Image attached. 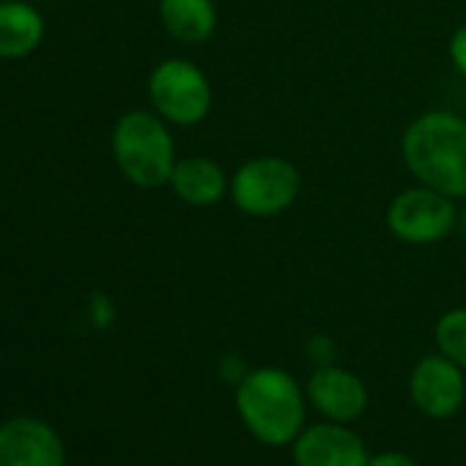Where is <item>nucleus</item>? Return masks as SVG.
Returning <instances> with one entry per match:
<instances>
[{
    "mask_svg": "<svg viewBox=\"0 0 466 466\" xmlns=\"http://www.w3.org/2000/svg\"><path fill=\"white\" fill-rule=\"evenodd\" d=\"M297 466H368V450L343 425L327 422L313 425L297 436L294 444Z\"/></svg>",
    "mask_w": 466,
    "mask_h": 466,
    "instance_id": "obj_9",
    "label": "nucleus"
},
{
    "mask_svg": "<svg viewBox=\"0 0 466 466\" xmlns=\"http://www.w3.org/2000/svg\"><path fill=\"white\" fill-rule=\"evenodd\" d=\"M409 392L414 406L428 414V417H450L461 409L463 398H466V379H463V368L455 365L450 357L431 354L422 357L417 362V368L411 370V381H409Z\"/></svg>",
    "mask_w": 466,
    "mask_h": 466,
    "instance_id": "obj_7",
    "label": "nucleus"
},
{
    "mask_svg": "<svg viewBox=\"0 0 466 466\" xmlns=\"http://www.w3.org/2000/svg\"><path fill=\"white\" fill-rule=\"evenodd\" d=\"M148 102L173 127H195L211 110V83L189 58H165L148 75Z\"/></svg>",
    "mask_w": 466,
    "mask_h": 466,
    "instance_id": "obj_5",
    "label": "nucleus"
},
{
    "mask_svg": "<svg viewBox=\"0 0 466 466\" xmlns=\"http://www.w3.org/2000/svg\"><path fill=\"white\" fill-rule=\"evenodd\" d=\"M458 206L455 198L417 184L398 192L387 206V228L403 245H433L455 230Z\"/></svg>",
    "mask_w": 466,
    "mask_h": 466,
    "instance_id": "obj_6",
    "label": "nucleus"
},
{
    "mask_svg": "<svg viewBox=\"0 0 466 466\" xmlns=\"http://www.w3.org/2000/svg\"><path fill=\"white\" fill-rule=\"evenodd\" d=\"M113 316H116V308H113V302L105 297V294H94V319H96V324H110L113 321Z\"/></svg>",
    "mask_w": 466,
    "mask_h": 466,
    "instance_id": "obj_16",
    "label": "nucleus"
},
{
    "mask_svg": "<svg viewBox=\"0 0 466 466\" xmlns=\"http://www.w3.org/2000/svg\"><path fill=\"white\" fill-rule=\"evenodd\" d=\"M113 159L124 178L140 189L167 187L178 162L170 127L154 110H129L113 127Z\"/></svg>",
    "mask_w": 466,
    "mask_h": 466,
    "instance_id": "obj_3",
    "label": "nucleus"
},
{
    "mask_svg": "<svg viewBox=\"0 0 466 466\" xmlns=\"http://www.w3.org/2000/svg\"><path fill=\"white\" fill-rule=\"evenodd\" d=\"M302 192V176L286 157L264 154L253 157L230 176V200L250 217H275L297 203Z\"/></svg>",
    "mask_w": 466,
    "mask_h": 466,
    "instance_id": "obj_4",
    "label": "nucleus"
},
{
    "mask_svg": "<svg viewBox=\"0 0 466 466\" xmlns=\"http://www.w3.org/2000/svg\"><path fill=\"white\" fill-rule=\"evenodd\" d=\"M167 187L173 189V195L195 208H211L217 206L228 189H230V176L225 173V167L211 159V157H181L170 173Z\"/></svg>",
    "mask_w": 466,
    "mask_h": 466,
    "instance_id": "obj_11",
    "label": "nucleus"
},
{
    "mask_svg": "<svg viewBox=\"0 0 466 466\" xmlns=\"http://www.w3.org/2000/svg\"><path fill=\"white\" fill-rule=\"evenodd\" d=\"M0 466H66L64 441L36 417L0 422Z\"/></svg>",
    "mask_w": 466,
    "mask_h": 466,
    "instance_id": "obj_8",
    "label": "nucleus"
},
{
    "mask_svg": "<svg viewBox=\"0 0 466 466\" xmlns=\"http://www.w3.org/2000/svg\"><path fill=\"white\" fill-rule=\"evenodd\" d=\"M157 12L165 34L187 47L208 42L219 25L214 0H159Z\"/></svg>",
    "mask_w": 466,
    "mask_h": 466,
    "instance_id": "obj_12",
    "label": "nucleus"
},
{
    "mask_svg": "<svg viewBox=\"0 0 466 466\" xmlns=\"http://www.w3.org/2000/svg\"><path fill=\"white\" fill-rule=\"evenodd\" d=\"M237 409L250 433L267 444H286L299 436L305 398L294 376L280 368H258L237 384Z\"/></svg>",
    "mask_w": 466,
    "mask_h": 466,
    "instance_id": "obj_2",
    "label": "nucleus"
},
{
    "mask_svg": "<svg viewBox=\"0 0 466 466\" xmlns=\"http://www.w3.org/2000/svg\"><path fill=\"white\" fill-rule=\"evenodd\" d=\"M368 466H417V463L403 452H381L373 461H368Z\"/></svg>",
    "mask_w": 466,
    "mask_h": 466,
    "instance_id": "obj_17",
    "label": "nucleus"
},
{
    "mask_svg": "<svg viewBox=\"0 0 466 466\" xmlns=\"http://www.w3.org/2000/svg\"><path fill=\"white\" fill-rule=\"evenodd\" d=\"M45 39V17L25 0H0V58H25Z\"/></svg>",
    "mask_w": 466,
    "mask_h": 466,
    "instance_id": "obj_13",
    "label": "nucleus"
},
{
    "mask_svg": "<svg viewBox=\"0 0 466 466\" xmlns=\"http://www.w3.org/2000/svg\"><path fill=\"white\" fill-rule=\"evenodd\" d=\"M433 338H436L439 351L466 370V308L447 310L436 321Z\"/></svg>",
    "mask_w": 466,
    "mask_h": 466,
    "instance_id": "obj_14",
    "label": "nucleus"
},
{
    "mask_svg": "<svg viewBox=\"0 0 466 466\" xmlns=\"http://www.w3.org/2000/svg\"><path fill=\"white\" fill-rule=\"evenodd\" d=\"M400 154L417 184L466 198V118L450 110L417 116L400 137Z\"/></svg>",
    "mask_w": 466,
    "mask_h": 466,
    "instance_id": "obj_1",
    "label": "nucleus"
},
{
    "mask_svg": "<svg viewBox=\"0 0 466 466\" xmlns=\"http://www.w3.org/2000/svg\"><path fill=\"white\" fill-rule=\"evenodd\" d=\"M447 56H450L452 69L466 77V23L452 31V36L447 42Z\"/></svg>",
    "mask_w": 466,
    "mask_h": 466,
    "instance_id": "obj_15",
    "label": "nucleus"
},
{
    "mask_svg": "<svg viewBox=\"0 0 466 466\" xmlns=\"http://www.w3.org/2000/svg\"><path fill=\"white\" fill-rule=\"evenodd\" d=\"M455 230H458V237L466 242V206L458 208V222H455Z\"/></svg>",
    "mask_w": 466,
    "mask_h": 466,
    "instance_id": "obj_18",
    "label": "nucleus"
},
{
    "mask_svg": "<svg viewBox=\"0 0 466 466\" xmlns=\"http://www.w3.org/2000/svg\"><path fill=\"white\" fill-rule=\"evenodd\" d=\"M308 392H310L313 406L335 422L357 420L368 406V392L360 376L335 365H321L310 376Z\"/></svg>",
    "mask_w": 466,
    "mask_h": 466,
    "instance_id": "obj_10",
    "label": "nucleus"
}]
</instances>
